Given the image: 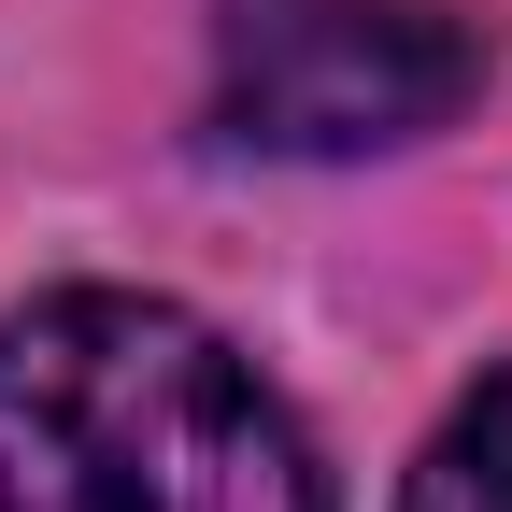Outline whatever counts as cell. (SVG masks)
<instances>
[{
  "instance_id": "cell-1",
  "label": "cell",
  "mask_w": 512,
  "mask_h": 512,
  "mask_svg": "<svg viewBox=\"0 0 512 512\" xmlns=\"http://www.w3.org/2000/svg\"><path fill=\"white\" fill-rule=\"evenodd\" d=\"M0 512H328V456L185 299L43 285L0 313Z\"/></svg>"
},
{
  "instance_id": "cell-3",
  "label": "cell",
  "mask_w": 512,
  "mask_h": 512,
  "mask_svg": "<svg viewBox=\"0 0 512 512\" xmlns=\"http://www.w3.org/2000/svg\"><path fill=\"white\" fill-rule=\"evenodd\" d=\"M399 512H512V370H484L470 399L427 427V456H413Z\"/></svg>"
},
{
  "instance_id": "cell-2",
  "label": "cell",
  "mask_w": 512,
  "mask_h": 512,
  "mask_svg": "<svg viewBox=\"0 0 512 512\" xmlns=\"http://www.w3.org/2000/svg\"><path fill=\"white\" fill-rule=\"evenodd\" d=\"M498 29L456 0H214V143L228 157H399L456 128Z\"/></svg>"
}]
</instances>
